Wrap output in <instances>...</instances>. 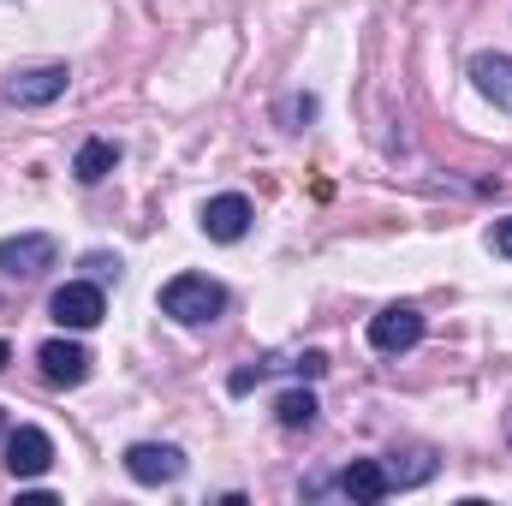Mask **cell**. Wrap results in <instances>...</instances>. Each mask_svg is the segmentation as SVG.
<instances>
[{
  "mask_svg": "<svg viewBox=\"0 0 512 506\" xmlns=\"http://www.w3.org/2000/svg\"><path fill=\"white\" fill-rule=\"evenodd\" d=\"M227 310V292L209 280V274H173L167 286H161V316H173V322H185V328H203V322H215Z\"/></svg>",
  "mask_w": 512,
  "mask_h": 506,
  "instance_id": "6da1fadb",
  "label": "cell"
},
{
  "mask_svg": "<svg viewBox=\"0 0 512 506\" xmlns=\"http://www.w3.org/2000/svg\"><path fill=\"white\" fill-rule=\"evenodd\" d=\"M126 471H131V483L161 489V483H179V477H185V453H179L173 441H131Z\"/></svg>",
  "mask_w": 512,
  "mask_h": 506,
  "instance_id": "7a4b0ae2",
  "label": "cell"
},
{
  "mask_svg": "<svg viewBox=\"0 0 512 506\" xmlns=\"http://www.w3.org/2000/svg\"><path fill=\"white\" fill-rule=\"evenodd\" d=\"M48 310H54V322H60V328L84 334V328H96V322L108 316V298H102V286H96V280H66V286L48 298Z\"/></svg>",
  "mask_w": 512,
  "mask_h": 506,
  "instance_id": "3957f363",
  "label": "cell"
},
{
  "mask_svg": "<svg viewBox=\"0 0 512 506\" xmlns=\"http://www.w3.org/2000/svg\"><path fill=\"white\" fill-rule=\"evenodd\" d=\"M66 84H72V72L60 66V60H48V66H30V72H18V78H6V102L12 108H48V102H60L66 96Z\"/></svg>",
  "mask_w": 512,
  "mask_h": 506,
  "instance_id": "277c9868",
  "label": "cell"
},
{
  "mask_svg": "<svg viewBox=\"0 0 512 506\" xmlns=\"http://www.w3.org/2000/svg\"><path fill=\"white\" fill-rule=\"evenodd\" d=\"M417 340H423V310H411V304H387L382 316H370V346H376L382 358L411 352Z\"/></svg>",
  "mask_w": 512,
  "mask_h": 506,
  "instance_id": "5b68a950",
  "label": "cell"
},
{
  "mask_svg": "<svg viewBox=\"0 0 512 506\" xmlns=\"http://www.w3.org/2000/svg\"><path fill=\"white\" fill-rule=\"evenodd\" d=\"M48 465H54V441H48V429L18 423V429L6 435V471H12L18 483H30V477H42Z\"/></svg>",
  "mask_w": 512,
  "mask_h": 506,
  "instance_id": "8992f818",
  "label": "cell"
},
{
  "mask_svg": "<svg viewBox=\"0 0 512 506\" xmlns=\"http://www.w3.org/2000/svg\"><path fill=\"white\" fill-rule=\"evenodd\" d=\"M54 256H60V245L48 233H12V239H0V274L30 280V274L54 268Z\"/></svg>",
  "mask_w": 512,
  "mask_h": 506,
  "instance_id": "52a82bcc",
  "label": "cell"
},
{
  "mask_svg": "<svg viewBox=\"0 0 512 506\" xmlns=\"http://www.w3.org/2000/svg\"><path fill=\"white\" fill-rule=\"evenodd\" d=\"M203 233H209L215 245H239V239L251 233V197H239V191L209 197V203H203Z\"/></svg>",
  "mask_w": 512,
  "mask_h": 506,
  "instance_id": "ba28073f",
  "label": "cell"
},
{
  "mask_svg": "<svg viewBox=\"0 0 512 506\" xmlns=\"http://www.w3.org/2000/svg\"><path fill=\"white\" fill-rule=\"evenodd\" d=\"M340 495L358 501V506H376V501L393 495V477H387L382 459H352V465L340 471Z\"/></svg>",
  "mask_w": 512,
  "mask_h": 506,
  "instance_id": "9c48e42d",
  "label": "cell"
},
{
  "mask_svg": "<svg viewBox=\"0 0 512 506\" xmlns=\"http://www.w3.org/2000/svg\"><path fill=\"white\" fill-rule=\"evenodd\" d=\"M36 364H42V376L54 381V387H78V381L90 376V352L78 340H48L36 352Z\"/></svg>",
  "mask_w": 512,
  "mask_h": 506,
  "instance_id": "30bf717a",
  "label": "cell"
},
{
  "mask_svg": "<svg viewBox=\"0 0 512 506\" xmlns=\"http://www.w3.org/2000/svg\"><path fill=\"white\" fill-rule=\"evenodd\" d=\"M471 84L483 102H495L501 114H512V54H477L471 60Z\"/></svg>",
  "mask_w": 512,
  "mask_h": 506,
  "instance_id": "8fae6325",
  "label": "cell"
},
{
  "mask_svg": "<svg viewBox=\"0 0 512 506\" xmlns=\"http://www.w3.org/2000/svg\"><path fill=\"white\" fill-rule=\"evenodd\" d=\"M114 167H120V143H108V137H90V143L72 155V173H78V185H102Z\"/></svg>",
  "mask_w": 512,
  "mask_h": 506,
  "instance_id": "7c38bea8",
  "label": "cell"
},
{
  "mask_svg": "<svg viewBox=\"0 0 512 506\" xmlns=\"http://www.w3.org/2000/svg\"><path fill=\"white\" fill-rule=\"evenodd\" d=\"M274 411H280V423H286V429H310V423H316V399H310L304 387L280 393V405H274Z\"/></svg>",
  "mask_w": 512,
  "mask_h": 506,
  "instance_id": "4fadbf2b",
  "label": "cell"
},
{
  "mask_svg": "<svg viewBox=\"0 0 512 506\" xmlns=\"http://www.w3.org/2000/svg\"><path fill=\"white\" fill-rule=\"evenodd\" d=\"M280 120H286V131H298L304 120H316V96H286V102H280Z\"/></svg>",
  "mask_w": 512,
  "mask_h": 506,
  "instance_id": "5bb4252c",
  "label": "cell"
},
{
  "mask_svg": "<svg viewBox=\"0 0 512 506\" xmlns=\"http://www.w3.org/2000/svg\"><path fill=\"white\" fill-rule=\"evenodd\" d=\"M322 370H328V358H322V352H304V358H298V376H322Z\"/></svg>",
  "mask_w": 512,
  "mask_h": 506,
  "instance_id": "9a60e30c",
  "label": "cell"
},
{
  "mask_svg": "<svg viewBox=\"0 0 512 506\" xmlns=\"http://www.w3.org/2000/svg\"><path fill=\"white\" fill-rule=\"evenodd\" d=\"M495 251L512 256V221H501V227H495Z\"/></svg>",
  "mask_w": 512,
  "mask_h": 506,
  "instance_id": "2e32d148",
  "label": "cell"
},
{
  "mask_svg": "<svg viewBox=\"0 0 512 506\" xmlns=\"http://www.w3.org/2000/svg\"><path fill=\"white\" fill-rule=\"evenodd\" d=\"M6 358H12V346H6V340H0V370H6Z\"/></svg>",
  "mask_w": 512,
  "mask_h": 506,
  "instance_id": "e0dca14e",
  "label": "cell"
},
{
  "mask_svg": "<svg viewBox=\"0 0 512 506\" xmlns=\"http://www.w3.org/2000/svg\"><path fill=\"white\" fill-rule=\"evenodd\" d=\"M0 429H6V417H0Z\"/></svg>",
  "mask_w": 512,
  "mask_h": 506,
  "instance_id": "ac0fdd59",
  "label": "cell"
}]
</instances>
